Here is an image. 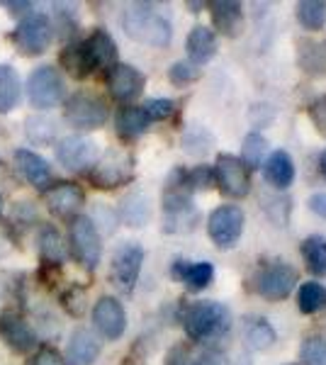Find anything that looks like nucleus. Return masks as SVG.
Segmentation results:
<instances>
[{
	"label": "nucleus",
	"instance_id": "nucleus-14",
	"mask_svg": "<svg viewBox=\"0 0 326 365\" xmlns=\"http://www.w3.org/2000/svg\"><path fill=\"white\" fill-rule=\"evenodd\" d=\"M93 322H96V329L105 339L117 341L127 329V312H124L120 299L100 297L96 307H93Z\"/></svg>",
	"mask_w": 326,
	"mask_h": 365
},
{
	"label": "nucleus",
	"instance_id": "nucleus-37",
	"mask_svg": "<svg viewBox=\"0 0 326 365\" xmlns=\"http://www.w3.org/2000/svg\"><path fill=\"white\" fill-rule=\"evenodd\" d=\"M27 134L32 141H39V144H46L51 137H54V127H51L49 120L44 117H29L27 120Z\"/></svg>",
	"mask_w": 326,
	"mask_h": 365
},
{
	"label": "nucleus",
	"instance_id": "nucleus-27",
	"mask_svg": "<svg viewBox=\"0 0 326 365\" xmlns=\"http://www.w3.org/2000/svg\"><path fill=\"white\" fill-rule=\"evenodd\" d=\"M20 100V76L13 66L0 63V115L10 113Z\"/></svg>",
	"mask_w": 326,
	"mask_h": 365
},
{
	"label": "nucleus",
	"instance_id": "nucleus-23",
	"mask_svg": "<svg viewBox=\"0 0 326 365\" xmlns=\"http://www.w3.org/2000/svg\"><path fill=\"white\" fill-rule=\"evenodd\" d=\"M15 163H17V170L27 178V182L46 190V185H49V180H51V168L44 158L39 154H34V151L20 149V151H15Z\"/></svg>",
	"mask_w": 326,
	"mask_h": 365
},
{
	"label": "nucleus",
	"instance_id": "nucleus-36",
	"mask_svg": "<svg viewBox=\"0 0 326 365\" xmlns=\"http://www.w3.org/2000/svg\"><path fill=\"white\" fill-rule=\"evenodd\" d=\"M168 78H170V83H175V86H188L200 78V68L193 66L190 61H178L170 66Z\"/></svg>",
	"mask_w": 326,
	"mask_h": 365
},
{
	"label": "nucleus",
	"instance_id": "nucleus-38",
	"mask_svg": "<svg viewBox=\"0 0 326 365\" xmlns=\"http://www.w3.org/2000/svg\"><path fill=\"white\" fill-rule=\"evenodd\" d=\"M124 220H129L132 217V212H136L134 215V225L132 227H141L146 222V217H149V207H146V200L141 195H132L124 202Z\"/></svg>",
	"mask_w": 326,
	"mask_h": 365
},
{
	"label": "nucleus",
	"instance_id": "nucleus-25",
	"mask_svg": "<svg viewBox=\"0 0 326 365\" xmlns=\"http://www.w3.org/2000/svg\"><path fill=\"white\" fill-rule=\"evenodd\" d=\"M300 251H302V258H305L307 270H310L312 275H317V278H324L326 275V237L312 234V237H307L302 241Z\"/></svg>",
	"mask_w": 326,
	"mask_h": 365
},
{
	"label": "nucleus",
	"instance_id": "nucleus-18",
	"mask_svg": "<svg viewBox=\"0 0 326 365\" xmlns=\"http://www.w3.org/2000/svg\"><path fill=\"white\" fill-rule=\"evenodd\" d=\"M170 275L183 282L190 292H200L215 280V268L207 261H175Z\"/></svg>",
	"mask_w": 326,
	"mask_h": 365
},
{
	"label": "nucleus",
	"instance_id": "nucleus-13",
	"mask_svg": "<svg viewBox=\"0 0 326 365\" xmlns=\"http://www.w3.org/2000/svg\"><path fill=\"white\" fill-rule=\"evenodd\" d=\"M56 158L68 170H86L88 166H96L98 144L88 137H66L58 141Z\"/></svg>",
	"mask_w": 326,
	"mask_h": 365
},
{
	"label": "nucleus",
	"instance_id": "nucleus-10",
	"mask_svg": "<svg viewBox=\"0 0 326 365\" xmlns=\"http://www.w3.org/2000/svg\"><path fill=\"white\" fill-rule=\"evenodd\" d=\"M71 246H73V256L88 270L98 268L100 256H103V246H100V234L96 225L88 217H76L71 222Z\"/></svg>",
	"mask_w": 326,
	"mask_h": 365
},
{
	"label": "nucleus",
	"instance_id": "nucleus-24",
	"mask_svg": "<svg viewBox=\"0 0 326 365\" xmlns=\"http://www.w3.org/2000/svg\"><path fill=\"white\" fill-rule=\"evenodd\" d=\"M297 61L305 73L326 76V42H312L302 39L297 44Z\"/></svg>",
	"mask_w": 326,
	"mask_h": 365
},
{
	"label": "nucleus",
	"instance_id": "nucleus-1",
	"mask_svg": "<svg viewBox=\"0 0 326 365\" xmlns=\"http://www.w3.org/2000/svg\"><path fill=\"white\" fill-rule=\"evenodd\" d=\"M63 68L76 78H86L93 71L100 68H112L117 63V46L115 39L110 37L105 29H96L88 39H83L81 44H73L68 49H63L61 54Z\"/></svg>",
	"mask_w": 326,
	"mask_h": 365
},
{
	"label": "nucleus",
	"instance_id": "nucleus-46",
	"mask_svg": "<svg viewBox=\"0 0 326 365\" xmlns=\"http://www.w3.org/2000/svg\"><path fill=\"white\" fill-rule=\"evenodd\" d=\"M0 205H3V200H0Z\"/></svg>",
	"mask_w": 326,
	"mask_h": 365
},
{
	"label": "nucleus",
	"instance_id": "nucleus-45",
	"mask_svg": "<svg viewBox=\"0 0 326 365\" xmlns=\"http://www.w3.org/2000/svg\"><path fill=\"white\" fill-rule=\"evenodd\" d=\"M319 173L326 178V149L322 151V156H319Z\"/></svg>",
	"mask_w": 326,
	"mask_h": 365
},
{
	"label": "nucleus",
	"instance_id": "nucleus-21",
	"mask_svg": "<svg viewBox=\"0 0 326 365\" xmlns=\"http://www.w3.org/2000/svg\"><path fill=\"white\" fill-rule=\"evenodd\" d=\"M98 356H100V344L93 336V331H88V329L73 331L66 349V358H68L66 365H93L98 361Z\"/></svg>",
	"mask_w": 326,
	"mask_h": 365
},
{
	"label": "nucleus",
	"instance_id": "nucleus-4",
	"mask_svg": "<svg viewBox=\"0 0 326 365\" xmlns=\"http://www.w3.org/2000/svg\"><path fill=\"white\" fill-rule=\"evenodd\" d=\"M253 292L260 295L268 302H280L285 299L290 292L297 285V270L290 263L282 261H272L268 266L258 268V273L253 275Z\"/></svg>",
	"mask_w": 326,
	"mask_h": 365
},
{
	"label": "nucleus",
	"instance_id": "nucleus-11",
	"mask_svg": "<svg viewBox=\"0 0 326 365\" xmlns=\"http://www.w3.org/2000/svg\"><path fill=\"white\" fill-rule=\"evenodd\" d=\"M27 93H29V103L39 110H49L58 105V100L63 98V81L58 76V71L54 66H41L37 71H32Z\"/></svg>",
	"mask_w": 326,
	"mask_h": 365
},
{
	"label": "nucleus",
	"instance_id": "nucleus-7",
	"mask_svg": "<svg viewBox=\"0 0 326 365\" xmlns=\"http://www.w3.org/2000/svg\"><path fill=\"white\" fill-rule=\"evenodd\" d=\"M108 103L96 93H76L66 103V120L78 129H98L108 122Z\"/></svg>",
	"mask_w": 326,
	"mask_h": 365
},
{
	"label": "nucleus",
	"instance_id": "nucleus-44",
	"mask_svg": "<svg viewBox=\"0 0 326 365\" xmlns=\"http://www.w3.org/2000/svg\"><path fill=\"white\" fill-rule=\"evenodd\" d=\"M165 365H190V363H188V351L183 349V346H178V349L170 351L168 363H165Z\"/></svg>",
	"mask_w": 326,
	"mask_h": 365
},
{
	"label": "nucleus",
	"instance_id": "nucleus-2",
	"mask_svg": "<svg viewBox=\"0 0 326 365\" xmlns=\"http://www.w3.org/2000/svg\"><path fill=\"white\" fill-rule=\"evenodd\" d=\"M122 25L129 37L149 46H165L170 42V34H173L168 17L151 3L129 5L122 15Z\"/></svg>",
	"mask_w": 326,
	"mask_h": 365
},
{
	"label": "nucleus",
	"instance_id": "nucleus-26",
	"mask_svg": "<svg viewBox=\"0 0 326 365\" xmlns=\"http://www.w3.org/2000/svg\"><path fill=\"white\" fill-rule=\"evenodd\" d=\"M151 120L149 115L144 113V108H136V105H127L117 113V132L127 139L141 137V134L149 129Z\"/></svg>",
	"mask_w": 326,
	"mask_h": 365
},
{
	"label": "nucleus",
	"instance_id": "nucleus-6",
	"mask_svg": "<svg viewBox=\"0 0 326 365\" xmlns=\"http://www.w3.org/2000/svg\"><path fill=\"white\" fill-rule=\"evenodd\" d=\"M134 175V158L124 151H108L91 170V182L103 190H112L129 182Z\"/></svg>",
	"mask_w": 326,
	"mask_h": 365
},
{
	"label": "nucleus",
	"instance_id": "nucleus-20",
	"mask_svg": "<svg viewBox=\"0 0 326 365\" xmlns=\"http://www.w3.org/2000/svg\"><path fill=\"white\" fill-rule=\"evenodd\" d=\"M185 49H188V58H190L193 66H203V63L210 61L212 56L217 54V37L210 27L198 25L190 29L185 39Z\"/></svg>",
	"mask_w": 326,
	"mask_h": 365
},
{
	"label": "nucleus",
	"instance_id": "nucleus-32",
	"mask_svg": "<svg viewBox=\"0 0 326 365\" xmlns=\"http://www.w3.org/2000/svg\"><path fill=\"white\" fill-rule=\"evenodd\" d=\"M265 154H268V141H265V137H260L258 132L246 134L244 144H241V163H244L248 170H253L260 166Z\"/></svg>",
	"mask_w": 326,
	"mask_h": 365
},
{
	"label": "nucleus",
	"instance_id": "nucleus-34",
	"mask_svg": "<svg viewBox=\"0 0 326 365\" xmlns=\"http://www.w3.org/2000/svg\"><path fill=\"white\" fill-rule=\"evenodd\" d=\"M302 365H326V339L310 336L300 349Z\"/></svg>",
	"mask_w": 326,
	"mask_h": 365
},
{
	"label": "nucleus",
	"instance_id": "nucleus-8",
	"mask_svg": "<svg viewBox=\"0 0 326 365\" xmlns=\"http://www.w3.org/2000/svg\"><path fill=\"white\" fill-rule=\"evenodd\" d=\"M54 37V27H51L49 17L46 15H29L17 25L15 29V44L22 54L34 56V54H44L51 44Z\"/></svg>",
	"mask_w": 326,
	"mask_h": 365
},
{
	"label": "nucleus",
	"instance_id": "nucleus-16",
	"mask_svg": "<svg viewBox=\"0 0 326 365\" xmlns=\"http://www.w3.org/2000/svg\"><path fill=\"white\" fill-rule=\"evenodd\" d=\"M83 200V190L76 182H54V185H49L44 190V205L49 207V212H54L56 217H71L76 215V212L81 210Z\"/></svg>",
	"mask_w": 326,
	"mask_h": 365
},
{
	"label": "nucleus",
	"instance_id": "nucleus-30",
	"mask_svg": "<svg viewBox=\"0 0 326 365\" xmlns=\"http://www.w3.org/2000/svg\"><path fill=\"white\" fill-rule=\"evenodd\" d=\"M244 334H246L248 346L256 351H265L275 344V329L265 319H248L244 327Z\"/></svg>",
	"mask_w": 326,
	"mask_h": 365
},
{
	"label": "nucleus",
	"instance_id": "nucleus-28",
	"mask_svg": "<svg viewBox=\"0 0 326 365\" xmlns=\"http://www.w3.org/2000/svg\"><path fill=\"white\" fill-rule=\"evenodd\" d=\"M39 253L44 258V263L49 266H56L66 258V244H63L61 234L54 227H44L39 232Z\"/></svg>",
	"mask_w": 326,
	"mask_h": 365
},
{
	"label": "nucleus",
	"instance_id": "nucleus-33",
	"mask_svg": "<svg viewBox=\"0 0 326 365\" xmlns=\"http://www.w3.org/2000/svg\"><path fill=\"white\" fill-rule=\"evenodd\" d=\"M180 182L185 190H207L215 182V170L210 166H195L193 170L183 173L180 170Z\"/></svg>",
	"mask_w": 326,
	"mask_h": 365
},
{
	"label": "nucleus",
	"instance_id": "nucleus-15",
	"mask_svg": "<svg viewBox=\"0 0 326 365\" xmlns=\"http://www.w3.org/2000/svg\"><path fill=\"white\" fill-rule=\"evenodd\" d=\"M144 83L146 78L129 63H115L108 71V91L120 103H129V100L139 98L141 91H144Z\"/></svg>",
	"mask_w": 326,
	"mask_h": 365
},
{
	"label": "nucleus",
	"instance_id": "nucleus-12",
	"mask_svg": "<svg viewBox=\"0 0 326 365\" xmlns=\"http://www.w3.org/2000/svg\"><path fill=\"white\" fill-rule=\"evenodd\" d=\"M141 263H144V249L139 244H124L112 256V280L117 287L129 292L139 280Z\"/></svg>",
	"mask_w": 326,
	"mask_h": 365
},
{
	"label": "nucleus",
	"instance_id": "nucleus-40",
	"mask_svg": "<svg viewBox=\"0 0 326 365\" xmlns=\"http://www.w3.org/2000/svg\"><path fill=\"white\" fill-rule=\"evenodd\" d=\"M32 365H66V361H63L54 349H41L37 356H34Z\"/></svg>",
	"mask_w": 326,
	"mask_h": 365
},
{
	"label": "nucleus",
	"instance_id": "nucleus-29",
	"mask_svg": "<svg viewBox=\"0 0 326 365\" xmlns=\"http://www.w3.org/2000/svg\"><path fill=\"white\" fill-rule=\"evenodd\" d=\"M326 307V287L322 282H305L297 292V309L302 314H317Z\"/></svg>",
	"mask_w": 326,
	"mask_h": 365
},
{
	"label": "nucleus",
	"instance_id": "nucleus-3",
	"mask_svg": "<svg viewBox=\"0 0 326 365\" xmlns=\"http://www.w3.org/2000/svg\"><path fill=\"white\" fill-rule=\"evenodd\" d=\"M183 327L193 341H212L229 331L231 314L222 302L205 299V302H195L185 309Z\"/></svg>",
	"mask_w": 326,
	"mask_h": 365
},
{
	"label": "nucleus",
	"instance_id": "nucleus-22",
	"mask_svg": "<svg viewBox=\"0 0 326 365\" xmlns=\"http://www.w3.org/2000/svg\"><path fill=\"white\" fill-rule=\"evenodd\" d=\"M263 173H265V180H268L272 187H277V190H287L295 180L292 156L282 149L272 151V154L268 156V161H265V166H263Z\"/></svg>",
	"mask_w": 326,
	"mask_h": 365
},
{
	"label": "nucleus",
	"instance_id": "nucleus-39",
	"mask_svg": "<svg viewBox=\"0 0 326 365\" xmlns=\"http://www.w3.org/2000/svg\"><path fill=\"white\" fill-rule=\"evenodd\" d=\"M307 113H310V120H312V125L317 127V132L322 134V137H326V93L319 96L317 100H312Z\"/></svg>",
	"mask_w": 326,
	"mask_h": 365
},
{
	"label": "nucleus",
	"instance_id": "nucleus-19",
	"mask_svg": "<svg viewBox=\"0 0 326 365\" xmlns=\"http://www.w3.org/2000/svg\"><path fill=\"white\" fill-rule=\"evenodd\" d=\"M210 13H212V22L222 34L227 37H236L241 32V25H244V5L234 3V0H215L210 3Z\"/></svg>",
	"mask_w": 326,
	"mask_h": 365
},
{
	"label": "nucleus",
	"instance_id": "nucleus-31",
	"mask_svg": "<svg viewBox=\"0 0 326 365\" xmlns=\"http://www.w3.org/2000/svg\"><path fill=\"white\" fill-rule=\"evenodd\" d=\"M297 20L305 29H322L326 25V3L324 0H302L297 3Z\"/></svg>",
	"mask_w": 326,
	"mask_h": 365
},
{
	"label": "nucleus",
	"instance_id": "nucleus-9",
	"mask_svg": "<svg viewBox=\"0 0 326 365\" xmlns=\"http://www.w3.org/2000/svg\"><path fill=\"white\" fill-rule=\"evenodd\" d=\"M212 170H215V182L219 185V190L227 197L248 195V190H251V175H248V168L241 163L239 156H231V154L217 156V163Z\"/></svg>",
	"mask_w": 326,
	"mask_h": 365
},
{
	"label": "nucleus",
	"instance_id": "nucleus-5",
	"mask_svg": "<svg viewBox=\"0 0 326 365\" xmlns=\"http://www.w3.org/2000/svg\"><path fill=\"white\" fill-rule=\"evenodd\" d=\"M244 210L236 205H222L207 220V234L219 249H234L236 241L244 234Z\"/></svg>",
	"mask_w": 326,
	"mask_h": 365
},
{
	"label": "nucleus",
	"instance_id": "nucleus-17",
	"mask_svg": "<svg viewBox=\"0 0 326 365\" xmlns=\"http://www.w3.org/2000/svg\"><path fill=\"white\" fill-rule=\"evenodd\" d=\"M0 336L5 344L17 353H27L37 346V336L29 329V324L20 314H3L0 317Z\"/></svg>",
	"mask_w": 326,
	"mask_h": 365
},
{
	"label": "nucleus",
	"instance_id": "nucleus-35",
	"mask_svg": "<svg viewBox=\"0 0 326 365\" xmlns=\"http://www.w3.org/2000/svg\"><path fill=\"white\" fill-rule=\"evenodd\" d=\"M141 108H144V113L149 115L151 122H161V120H168V117L173 115L175 103L168 98H153V100H146Z\"/></svg>",
	"mask_w": 326,
	"mask_h": 365
},
{
	"label": "nucleus",
	"instance_id": "nucleus-43",
	"mask_svg": "<svg viewBox=\"0 0 326 365\" xmlns=\"http://www.w3.org/2000/svg\"><path fill=\"white\" fill-rule=\"evenodd\" d=\"M195 365H229V361L222 356V353H205L203 358H198Z\"/></svg>",
	"mask_w": 326,
	"mask_h": 365
},
{
	"label": "nucleus",
	"instance_id": "nucleus-42",
	"mask_svg": "<svg viewBox=\"0 0 326 365\" xmlns=\"http://www.w3.org/2000/svg\"><path fill=\"white\" fill-rule=\"evenodd\" d=\"M307 205H310V210L314 212V215H319L326 220V192H317V195H312Z\"/></svg>",
	"mask_w": 326,
	"mask_h": 365
},
{
	"label": "nucleus",
	"instance_id": "nucleus-41",
	"mask_svg": "<svg viewBox=\"0 0 326 365\" xmlns=\"http://www.w3.org/2000/svg\"><path fill=\"white\" fill-rule=\"evenodd\" d=\"M13 249H15L13 234H10V229H8V227L0 225V258L10 256V253H13Z\"/></svg>",
	"mask_w": 326,
	"mask_h": 365
}]
</instances>
